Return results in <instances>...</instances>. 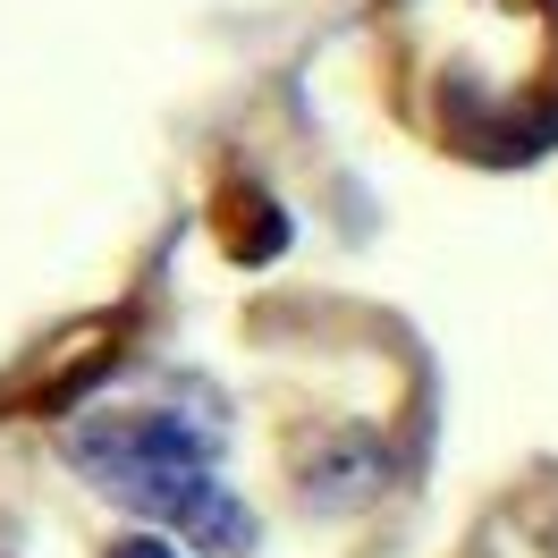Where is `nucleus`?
I'll list each match as a JSON object with an SVG mask.
<instances>
[{
  "mask_svg": "<svg viewBox=\"0 0 558 558\" xmlns=\"http://www.w3.org/2000/svg\"><path fill=\"white\" fill-rule=\"evenodd\" d=\"M69 457L76 474L110 499H128L144 517H186L211 483H220V465H211V432L186 415H161V407H144V415H102L69 432Z\"/></svg>",
  "mask_w": 558,
  "mask_h": 558,
  "instance_id": "f257e3e1",
  "label": "nucleus"
},
{
  "mask_svg": "<svg viewBox=\"0 0 558 558\" xmlns=\"http://www.w3.org/2000/svg\"><path fill=\"white\" fill-rule=\"evenodd\" d=\"M110 558H178V550H170V542H153V533H128Z\"/></svg>",
  "mask_w": 558,
  "mask_h": 558,
  "instance_id": "f03ea898",
  "label": "nucleus"
}]
</instances>
